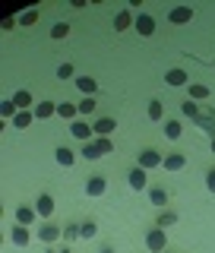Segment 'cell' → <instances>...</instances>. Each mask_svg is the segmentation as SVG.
Segmentation results:
<instances>
[{
    "instance_id": "15",
    "label": "cell",
    "mask_w": 215,
    "mask_h": 253,
    "mask_svg": "<svg viewBox=\"0 0 215 253\" xmlns=\"http://www.w3.org/2000/svg\"><path fill=\"white\" fill-rule=\"evenodd\" d=\"M92 130H95V136H111V139H114V130H117V121H114V117H95V124H92Z\"/></svg>"
},
{
    "instance_id": "11",
    "label": "cell",
    "mask_w": 215,
    "mask_h": 253,
    "mask_svg": "<svg viewBox=\"0 0 215 253\" xmlns=\"http://www.w3.org/2000/svg\"><path fill=\"white\" fill-rule=\"evenodd\" d=\"M133 29H136L142 38H152V35H155V19H152L149 13H136V19H133Z\"/></svg>"
},
{
    "instance_id": "8",
    "label": "cell",
    "mask_w": 215,
    "mask_h": 253,
    "mask_svg": "<svg viewBox=\"0 0 215 253\" xmlns=\"http://www.w3.org/2000/svg\"><path fill=\"white\" fill-rule=\"evenodd\" d=\"M35 206V212H38V218H44V221H51L54 215V196L51 193H38V200L32 203Z\"/></svg>"
},
{
    "instance_id": "12",
    "label": "cell",
    "mask_w": 215,
    "mask_h": 253,
    "mask_svg": "<svg viewBox=\"0 0 215 253\" xmlns=\"http://www.w3.org/2000/svg\"><path fill=\"white\" fill-rule=\"evenodd\" d=\"M165 83L174 85V89H187V85H190V73L180 70V67H171L168 73H165Z\"/></svg>"
},
{
    "instance_id": "3",
    "label": "cell",
    "mask_w": 215,
    "mask_h": 253,
    "mask_svg": "<svg viewBox=\"0 0 215 253\" xmlns=\"http://www.w3.org/2000/svg\"><path fill=\"white\" fill-rule=\"evenodd\" d=\"M168 247V231L165 228H149L146 231V250L149 253H165Z\"/></svg>"
},
{
    "instance_id": "17",
    "label": "cell",
    "mask_w": 215,
    "mask_h": 253,
    "mask_svg": "<svg viewBox=\"0 0 215 253\" xmlns=\"http://www.w3.org/2000/svg\"><path fill=\"white\" fill-rule=\"evenodd\" d=\"M209 95H212V89H209L206 83H190V85H187V98L196 101V105H200V101H206Z\"/></svg>"
},
{
    "instance_id": "30",
    "label": "cell",
    "mask_w": 215,
    "mask_h": 253,
    "mask_svg": "<svg viewBox=\"0 0 215 253\" xmlns=\"http://www.w3.org/2000/svg\"><path fill=\"white\" fill-rule=\"evenodd\" d=\"M79 155L86 158V162H98V158H105L98 152V146H95V142H83V149H79Z\"/></svg>"
},
{
    "instance_id": "10",
    "label": "cell",
    "mask_w": 215,
    "mask_h": 253,
    "mask_svg": "<svg viewBox=\"0 0 215 253\" xmlns=\"http://www.w3.org/2000/svg\"><path fill=\"white\" fill-rule=\"evenodd\" d=\"M127 184H130V190H136V193L149 190V171H142V168H130V174H127Z\"/></svg>"
},
{
    "instance_id": "5",
    "label": "cell",
    "mask_w": 215,
    "mask_h": 253,
    "mask_svg": "<svg viewBox=\"0 0 215 253\" xmlns=\"http://www.w3.org/2000/svg\"><path fill=\"white\" fill-rule=\"evenodd\" d=\"M70 133L79 139V142H92L95 139V130H92V124L89 121H83V117H76L73 124H70Z\"/></svg>"
},
{
    "instance_id": "7",
    "label": "cell",
    "mask_w": 215,
    "mask_h": 253,
    "mask_svg": "<svg viewBox=\"0 0 215 253\" xmlns=\"http://www.w3.org/2000/svg\"><path fill=\"white\" fill-rule=\"evenodd\" d=\"M193 6H171L168 10V22L171 26H187V22H193Z\"/></svg>"
},
{
    "instance_id": "33",
    "label": "cell",
    "mask_w": 215,
    "mask_h": 253,
    "mask_svg": "<svg viewBox=\"0 0 215 253\" xmlns=\"http://www.w3.org/2000/svg\"><path fill=\"white\" fill-rule=\"evenodd\" d=\"M73 73H76V70H73V63H70V60H63L60 67L54 70V76H57L60 83H67V79H73Z\"/></svg>"
},
{
    "instance_id": "14",
    "label": "cell",
    "mask_w": 215,
    "mask_h": 253,
    "mask_svg": "<svg viewBox=\"0 0 215 253\" xmlns=\"http://www.w3.org/2000/svg\"><path fill=\"white\" fill-rule=\"evenodd\" d=\"M32 114H35V121H51V117H57V101L42 98L35 108H32Z\"/></svg>"
},
{
    "instance_id": "42",
    "label": "cell",
    "mask_w": 215,
    "mask_h": 253,
    "mask_svg": "<svg viewBox=\"0 0 215 253\" xmlns=\"http://www.w3.org/2000/svg\"><path fill=\"white\" fill-rule=\"evenodd\" d=\"M212 155H215V139H212Z\"/></svg>"
},
{
    "instance_id": "25",
    "label": "cell",
    "mask_w": 215,
    "mask_h": 253,
    "mask_svg": "<svg viewBox=\"0 0 215 253\" xmlns=\"http://www.w3.org/2000/svg\"><path fill=\"white\" fill-rule=\"evenodd\" d=\"M146 117H149V121H155V124H162V121H165V105H162V98H152V101H149Z\"/></svg>"
},
{
    "instance_id": "23",
    "label": "cell",
    "mask_w": 215,
    "mask_h": 253,
    "mask_svg": "<svg viewBox=\"0 0 215 253\" xmlns=\"http://www.w3.org/2000/svg\"><path fill=\"white\" fill-rule=\"evenodd\" d=\"M168 190L165 187H149V203L152 206H158V209H165V206H168Z\"/></svg>"
},
{
    "instance_id": "36",
    "label": "cell",
    "mask_w": 215,
    "mask_h": 253,
    "mask_svg": "<svg viewBox=\"0 0 215 253\" xmlns=\"http://www.w3.org/2000/svg\"><path fill=\"white\" fill-rule=\"evenodd\" d=\"M63 241H79V221H70V225H63Z\"/></svg>"
},
{
    "instance_id": "27",
    "label": "cell",
    "mask_w": 215,
    "mask_h": 253,
    "mask_svg": "<svg viewBox=\"0 0 215 253\" xmlns=\"http://www.w3.org/2000/svg\"><path fill=\"white\" fill-rule=\"evenodd\" d=\"M76 111H79V117L86 121V117H92L95 111H98V101H95V98H79L76 101Z\"/></svg>"
},
{
    "instance_id": "1",
    "label": "cell",
    "mask_w": 215,
    "mask_h": 253,
    "mask_svg": "<svg viewBox=\"0 0 215 253\" xmlns=\"http://www.w3.org/2000/svg\"><path fill=\"white\" fill-rule=\"evenodd\" d=\"M162 162H165V155L158 152V149H142V152H136V168L142 171H152V168H162Z\"/></svg>"
},
{
    "instance_id": "32",
    "label": "cell",
    "mask_w": 215,
    "mask_h": 253,
    "mask_svg": "<svg viewBox=\"0 0 215 253\" xmlns=\"http://www.w3.org/2000/svg\"><path fill=\"white\" fill-rule=\"evenodd\" d=\"M51 38H54V42L70 38V22H54V26H51Z\"/></svg>"
},
{
    "instance_id": "19",
    "label": "cell",
    "mask_w": 215,
    "mask_h": 253,
    "mask_svg": "<svg viewBox=\"0 0 215 253\" xmlns=\"http://www.w3.org/2000/svg\"><path fill=\"white\" fill-rule=\"evenodd\" d=\"M73 83H76V89L83 92V98H92V95L98 92V83H95V76H76Z\"/></svg>"
},
{
    "instance_id": "2",
    "label": "cell",
    "mask_w": 215,
    "mask_h": 253,
    "mask_svg": "<svg viewBox=\"0 0 215 253\" xmlns=\"http://www.w3.org/2000/svg\"><path fill=\"white\" fill-rule=\"evenodd\" d=\"M35 234H38V241H42L44 247H54V244H57L60 237H63V228H60V225H54V221H42Z\"/></svg>"
},
{
    "instance_id": "41",
    "label": "cell",
    "mask_w": 215,
    "mask_h": 253,
    "mask_svg": "<svg viewBox=\"0 0 215 253\" xmlns=\"http://www.w3.org/2000/svg\"><path fill=\"white\" fill-rule=\"evenodd\" d=\"M60 253H73V250H70V247H63V250H60Z\"/></svg>"
},
{
    "instance_id": "4",
    "label": "cell",
    "mask_w": 215,
    "mask_h": 253,
    "mask_svg": "<svg viewBox=\"0 0 215 253\" xmlns=\"http://www.w3.org/2000/svg\"><path fill=\"white\" fill-rule=\"evenodd\" d=\"M193 124L200 126V130H203L209 139H215V111H212V108H200V114H196Z\"/></svg>"
},
{
    "instance_id": "28",
    "label": "cell",
    "mask_w": 215,
    "mask_h": 253,
    "mask_svg": "<svg viewBox=\"0 0 215 253\" xmlns=\"http://www.w3.org/2000/svg\"><path fill=\"white\" fill-rule=\"evenodd\" d=\"M16 114H19V108H16L13 98H3V101H0V117H3V121H13Z\"/></svg>"
},
{
    "instance_id": "9",
    "label": "cell",
    "mask_w": 215,
    "mask_h": 253,
    "mask_svg": "<svg viewBox=\"0 0 215 253\" xmlns=\"http://www.w3.org/2000/svg\"><path fill=\"white\" fill-rule=\"evenodd\" d=\"M13 218H16V225H38V212H35V206H16V212H13Z\"/></svg>"
},
{
    "instance_id": "6",
    "label": "cell",
    "mask_w": 215,
    "mask_h": 253,
    "mask_svg": "<svg viewBox=\"0 0 215 253\" xmlns=\"http://www.w3.org/2000/svg\"><path fill=\"white\" fill-rule=\"evenodd\" d=\"M108 193V177L105 174H92L86 177V196H105Z\"/></svg>"
},
{
    "instance_id": "21",
    "label": "cell",
    "mask_w": 215,
    "mask_h": 253,
    "mask_svg": "<svg viewBox=\"0 0 215 253\" xmlns=\"http://www.w3.org/2000/svg\"><path fill=\"white\" fill-rule=\"evenodd\" d=\"M13 101H16V108H19V111H32V108L38 105V101L32 98L29 89H16V92H13Z\"/></svg>"
},
{
    "instance_id": "18",
    "label": "cell",
    "mask_w": 215,
    "mask_h": 253,
    "mask_svg": "<svg viewBox=\"0 0 215 253\" xmlns=\"http://www.w3.org/2000/svg\"><path fill=\"white\" fill-rule=\"evenodd\" d=\"M162 168L165 171H184L187 168V155L184 152H168V155H165V162H162Z\"/></svg>"
},
{
    "instance_id": "37",
    "label": "cell",
    "mask_w": 215,
    "mask_h": 253,
    "mask_svg": "<svg viewBox=\"0 0 215 253\" xmlns=\"http://www.w3.org/2000/svg\"><path fill=\"white\" fill-rule=\"evenodd\" d=\"M35 19H38V10H26V13L19 16V26H32Z\"/></svg>"
},
{
    "instance_id": "16",
    "label": "cell",
    "mask_w": 215,
    "mask_h": 253,
    "mask_svg": "<svg viewBox=\"0 0 215 253\" xmlns=\"http://www.w3.org/2000/svg\"><path fill=\"white\" fill-rule=\"evenodd\" d=\"M54 162H57L60 168H73V165H76V152L70 146H57V149H54Z\"/></svg>"
},
{
    "instance_id": "34",
    "label": "cell",
    "mask_w": 215,
    "mask_h": 253,
    "mask_svg": "<svg viewBox=\"0 0 215 253\" xmlns=\"http://www.w3.org/2000/svg\"><path fill=\"white\" fill-rule=\"evenodd\" d=\"M92 142H95V146H98V152H101V155L114 152V139H111V136H95Z\"/></svg>"
},
{
    "instance_id": "38",
    "label": "cell",
    "mask_w": 215,
    "mask_h": 253,
    "mask_svg": "<svg viewBox=\"0 0 215 253\" xmlns=\"http://www.w3.org/2000/svg\"><path fill=\"white\" fill-rule=\"evenodd\" d=\"M206 190H209V193H215V168L206 171Z\"/></svg>"
},
{
    "instance_id": "26",
    "label": "cell",
    "mask_w": 215,
    "mask_h": 253,
    "mask_svg": "<svg viewBox=\"0 0 215 253\" xmlns=\"http://www.w3.org/2000/svg\"><path fill=\"white\" fill-rule=\"evenodd\" d=\"M95 237H98V225L92 218L79 221V241H95Z\"/></svg>"
},
{
    "instance_id": "31",
    "label": "cell",
    "mask_w": 215,
    "mask_h": 253,
    "mask_svg": "<svg viewBox=\"0 0 215 253\" xmlns=\"http://www.w3.org/2000/svg\"><path fill=\"white\" fill-rule=\"evenodd\" d=\"M171 225H177V212H171V209H162V212H158V221H155V228H171Z\"/></svg>"
},
{
    "instance_id": "22",
    "label": "cell",
    "mask_w": 215,
    "mask_h": 253,
    "mask_svg": "<svg viewBox=\"0 0 215 253\" xmlns=\"http://www.w3.org/2000/svg\"><path fill=\"white\" fill-rule=\"evenodd\" d=\"M165 139H180V133H184V124L177 121V117H165Z\"/></svg>"
},
{
    "instance_id": "39",
    "label": "cell",
    "mask_w": 215,
    "mask_h": 253,
    "mask_svg": "<svg viewBox=\"0 0 215 253\" xmlns=\"http://www.w3.org/2000/svg\"><path fill=\"white\" fill-rule=\"evenodd\" d=\"M98 253H117V250H114V247H111V244H105V247H101Z\"/></svg>"
},
{
    "instance_id": "13",
    "label": "cell",
    "mask_w": 215,
    "mask_h": 253,
    "mask_svg": "<svg viewBox=\"0 0 215 253\" xmlns=\"http://www.w3.org/2000/svg\"><path fill=\"white\" fill-rule=\"evenodd\" d=\"M10 244H13V247H29V244H32V231H29L26 225H16V221H13V228H10Z\"/></svg>"
},
{
    "instance_id": "24",
    "label": "cell",
    "mask_w": 215,
    "mask_h": 253,
    "mask_svg": "<svg viewBox=\"0 0 215 253\" xmlns=\"http://www.w3.org/2000/svg\"><path fill=\"white\" fill-rule=\"evenodd\" d=\"M57 117H60V121H70V124H73L76 117H79V111H76L73 101H57Z\"/></svg>"
},
{
    "instance_id": "40",
    "label": "cell",
    "mask_w": 215,
    "mask_h": 253,
    "mask_svg": "<svg viewBox=\"0 0 215 253\" xmlns=\"http://www.w3.org/2000/svg\"><path fill=\"white\" fill-rule=\"evenodd\" d=\"M44 253H60V250H54V247H44Z\"/></svg>"
},
{
    "instance_id": "20",
    "label": "cell",
    "mask_w": 215,
    "mask_h": 253,
    "mask_svg": "<svg viewBox=\"0 0 215 253\" xmlns=\"http://www.w3.org/2000/svg\"><path fill=\"white\" fill-rule=\"evenodd\" d=\"M133 19H136V13L127 6V10H121L114 16V32H127V29H133Z\"/></svg>"
},
{
    "instance_id": "29",
    "label": "cell",
    "mask_w": 215,
    "mask_h": 253,
    "mask_svg": "<svg viewBox=\"0 0 215 253\" xmlns=\"http://www.w3.org/2000/svg\"><path fill=\"white\" fill-rule=\"evenodd\" d=\"M32 121H35V114H32V111H19V114L13 117V126H16V130H29Z\"/></svg>"
},
{
    "instance_id": "35",
    "label": "cell",
    "mask_w": 215,
    "mask_h": 253,
    "mask_svg": "<svg viewBox=\"0 0 215 253\" xmlns=\"http://www.w3.org/2000/svg\"><path fill=\"white\" fill-rule=\"evenodd\" d=\"M180 114L184 117H190V121H196V114H200V105H196V101H184V105H180Z\"/></svg>"
}]
</instances>
